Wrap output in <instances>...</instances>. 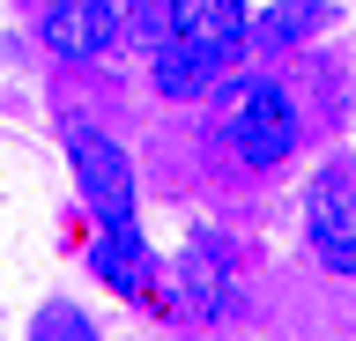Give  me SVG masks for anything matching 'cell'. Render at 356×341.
I'll use <instances>...</instances> for the list:
<instances>
[{"mask_svg":"<svg viewBox=\"0 0 356 341\" xmlns=\"http://www.w3.org/2000/svg\"><path fill=\"white\" fill-rule=\"evenodd\" d=\"M216 141L238 163L267 171L297 149V97L267 74H238V82H216Z\"/></svg>","mask_w":356,"mask_h":341,"instance_id":"1","label":"cell"},{"mask_svg":"<svg viewBox=\"0 0 356 341\" xmlns=\"http://www.w3.org/2000/svg\"><path fill=\"white\" fill-rule=\"evenodd\" d=\"M67 156H74V185L97 208V223H134V163L111 134H97L89 119H67Z\"/></svg>","mask_w":356,"mask_h":341,"instance_id":"2","label":"cell"},{"mask_svg":"<svg viewBox=\"0 0 356 341\" xmlns=\"http://www.w3.org/2000/svg\"><path fill=\"white\" fill-rule=\"evenodd\" d=\"M305 230H312V252H319L334 274H356V171L349 163H319V171H312Z\"/></svg>","mask_w":356,"mask_h":341,"instance_id":"3","label":"cell"},{"mask_svg":"<svg viewBox=\"0 0 356 341\" xmlns=\"http://www.w3.org/2000/svg\"><path fill=\"white\" fill-rule=\"evenodd\" d=\"M230 290H238V252L222 245V230H193V238H186V252H178L171 304H178L186 319H222Z\"/></svg>","mask_w":356,"mask_h":341,"instance_id":"4","label":"cell"},{"mask_svg":"<svg viewBox=\"0 0 356 341\" xmlns=\"http://www.w3.org/2000/svg\"><path fill=\"white\" fill-rule=\"evenodd\" d=\"M38 38H44L52 60H104L119 45V8L111 0H52Z\"/></svg>","mask_w":356,"mask_h":341,"instance_id":"5","label":"cell"},{"mask_svg":"<svg viewBox=\"0 0 356 341\" xmlns=\"http://www.w3.org/2000/svg\"><path fill=\"white\" fill-rule=\"evenodd\" d=\"M149 74H156V90L171 97V104H186V97H208L222 82V52L216 45H193V38H163L156 45V60H149Z\"/></svg>","mask_w":356,"mask_h":341,"instance_id":"6","label":"cell"},{"mask_svg":"<svg viewBox=\"0 0 356 341\" xmlns=\"http://www.w3.org/2000/svg\"><path fill=\"white\" fill-rule=\"evenodd\" d=\"M89 274L111 282V290H127V297L149 290V282H156V260H149V245H141V223H104V238L89 245Z\"/></svg>","mask_w":356,"mask_h":341,"instance_id":"7","label":"cell"},{"mask_svg":"<svg viewBox=\"0 0 356 341\" xmlns=\"http://www.w3.org/2000/svg\"><path fill=\"white\" fill-rule=\"evenodd\" d=\"M171 30L193 38V45H216L230 60L252 38V15H245V0H171Z\"/></svg>","mask_w":356,"mask_h":341,"instance_id":"8","label":"cell"},{"mask_svg":"<svg viewBox=\"0 0 356 341\" xmlns=\"http://www.w3.org/2000/svg\"><path fill=\"white\" fill-rule=\"evenodd\" d=\"M334 8L327 0H282V8H267L260 23H252V38L260 45H289V38H312V30H327Z\"/></svg>","mask_w":356,"mask_h":341,"instance_id":"9","label":"cell"},{"mask_svg":"<svg viewBox=\"0 0 356 341\" xmlns=\"http://www.w3.org/2000/svg\"><path fill=\"white\" fill-rule=\"evenodd\" d=\"M30 341H97V326H89L82 304L52 297V304H38V319H30Z\"/></svg>","mask_w":356,"mask_h":341,"instance_id":"10","label":"cell"},{"mask_svg":"<svg viewBox=\"0 0 356 341\" xmlns=\"http://www.w3.org/2000/svg\"><path fill=\"white\" fill-rule=\"evenodd\" d=\"M119 30H134V45H163V38H171V0H134L127 15H119Z\"/></svg>","mask_w":356,"mask_h":341,"instance_id":"11","label":"cell"}]
</instances>
